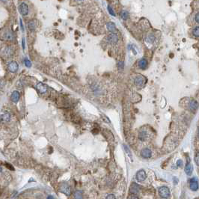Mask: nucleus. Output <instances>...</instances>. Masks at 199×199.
<instances>
[{"label":"nucleus","instance_id":"obj_1","mask_svg":"<svg viewBox=\"0 0 199 199\" xmlns=\"http://www.w3.org/2000/svg\"><path fill=\"white\" fill-rule=\"evenodd\" d=\"M146 81H147L146 78L144 76H142V75H138L134 79L135 85L139 88H143L144 86L145 83H146Z\"/></svg>","mask_w":199,"mask_h":199},{"label":"nucleus","instance_id":"obj_2","mask_svg":"<svg viewBox=\"0 0 199 199\" xmlns=\"http://www.w3.org/2000/svg\"><path fill=\"white\" fill-rule=\"evenodd\" d=\"M159 194L163 198H167L170 196V190L167 186H161L158 189Z\"/></svg>","mask_w":199,"mask_h":199},{"label":"nucleus","instance_id":"obj_3","mask_svg":"<svg viewBox=\"0 0 199 199\" xmlns=\"http://www.w3.org/2000/svg\"><path fill=\"white\" fill-rule=\"evenodd\" d=\"M106 41L110 44H116L118 41V36L115 33H111L109 35H108Z\"/></svg>","mask_w":199,"mask_h":199},{"label":"nucleus","instance_id":"obj_4","mask_svg":"<svg viewBox=\"0 0 199 199\" xmlns=\"http://www.w3.org/2000/svg\"><path fill=\"white\" fill-rule=\"evenodd\" d=\"M59 190H60V192H61L62 193L65 194L67 196H69L70 195V187L66 183H63L60 185Z\"/></svg>","mask_w":199,"mask_h":199},{"label":"nucleus","instance_id":"obj_5","mask_svg":"<svg viewBox=\"0 0 199 199\" xmlns=\"http://www.w3.org/2000/svg\"><path fill=\"white\" fill-rule=\"evenodd\" d=\"M19 11L23 16H26L28 13V7L25 2H22L19 6Z\"/></svg>","mask_w":199,"mask_h":199},{"label":"nucleus","instance_id":"obj_6","mask_svg":"<svg viewBox=\"0 0 199 199\" xmlns=\"http://www.w3.org/2000/svg\"><path fill=\"white\" fill-rule=\"evenodd\" d=\"M19 66L18 64L16 61H11L8 64V69L11 73H16L18 70Z\"/></svg>","mask_w":199,"mask_h":199},{"label":"nucleus","instance_id":"obj_7","mask_svg":"<svg viewBox=\"0 0 199 199\" xmlns=\"http://www.w3.org/2000/svg\"><path fill=\"white\" fill-rule=\"evenodd\" d=\"M146 177H147V174L144 170H140L136 173V178L139 182H143L144 180H145Z\"/></svg>","mask_w":199,"mask_h":199},{"label":"nucleus","instance_id":"obj_8","mask_svg":"<svg viewBox=\"0 0 199 199\" xmlns=\"http://www.w3.org/2000/svg\"><path fill=\"white\" fill-rule=\"evenodd\" d=\"M2 39L6 40V41H13V40L14 39V36L13 33L9 30H7L4 33H2Z\"/></svg>","mask_w":199,"mask_h":199},{"label":"nucleus","instance_id":"obj_9","mask_svg":"<svg viewBox=\"0 0 199 199\" xmlns=\"http://www.w3.org/2000/svg\"><path fill=\"white\" fill-rule=\"evenodd\" d=\"M198 187H199V186H198V182L197 179L195 178V177L191 179L190 181H189V188H190V189L192 190V191H197L198 189Z\"/></svg>","mask_w":199,"mask_h":199},{"label":"nucleus","instance_id":"obj_10","mask_svg":"<svg viewBox=\"0 0 199 199\" xmlns=\"http://www.w3.org/2000/svg\"><path fill=\"white\" fill-rule=\"evenodd\" d=\"M14 51L13 49L11 47H8L6 48H5V50L2 51V56H5V58H11L13 56Z\"/></svg>","mask_w":199,"mask_h":199},{"label":"nucleus","instance_id":"obj_11","mask_svg":"<svg viewBox=\"0 0 199 199\" xmlns=\"http://www.w3.org/2000/svg\"><path fill=\"white\" fill-rule=\"evenodd\" d=\"M37 89L41 94H45L47 91V86L43 83H39L37 85Z\"/></svg>","mask_w":199,"mask_h":199},{"label":"nucleus","instance_id":"obj_12","mask_svg":"<svg viewBox=\"0 0 199 199\" xmlns=\"http://www.w3.org/2000/svg\"><path fill=\"white\" fill-rule=\"evenodd\" d=\"M140 190V187L138 184H136V183H133L130 186V192L134 195H137L139 192Z\"/></svg>","mask_w":199,"mask_h":199},{"label":"nucleus","instance_id":"obj_13","mask_svg":"<svg viewBox=\"0 0 199 199\" xmlns=\"http://www.w3.org/2000/svg\"><path fill=\"white\" fill-rule=\"evenodd\" d=\"M141 155H142V156L143 158H144V159H149V158H150L151 156H152V152H151V150H150V149H148V148H144V149H143V150H142V152H141Z\"/></svg>","mask_w":199,"mask_h":199},{"label":"nucleus","instance_id":"obj_14","mask_svg":"<svg viewBox=\"0 0 199 199\" xmlns=\"http://www.w3.org/2000/svg\"><path fill=\"white\" fill-rule=\"evenodd\" d=\"M148 138V133L145 130H141L139 133V139L141 141H146Z\"/></svg>","mask_w":199,"mask_h":199},{"label":"nucleus","instance_id":"obj_15","mask_svg":"<svg viewBox=\"0 0 199 199\" xmlns=\"http://www.w3.org/2000/svg\"><path fill=\"white\" fill-rule=\"evenodd\" d=\"M138 65H139V67L141 70H145V69L147 67V66H148V62H147V59H145V58H142V59L139 60Z\"/></svg>","mask_w":199,"mask_h":199},{"label":"nucleus","instance_id":"obj_16","mask_svg":"<svg viewBox=\"0 0 199 199\" xmlns=\"http://www.w3.org/2000/svg\"><path fill=\"white\" fill-rule=\"evenodd\" d=\"M106 28H107V29H108L110 32H112V33H114V32L117 31L116 26H115V24H114V23H112V22H108V23H106Z\"/></svg>","mask_w":199,"mask_h":199},{"label":"nucleus","instance_id":"obj_17","mask_svg":"<svg viewBox=\"0 0 199 199\" xmlns=\"http://www.w3.org/2000/svg\"><path fill=\"white\" fill-rule=\"evenodd\" d=\"M11 97V100H12L14 103H17V102L19 101L20 98V93H19L17 91H14L12 93Z\"/></svg>","mask_w":199,"mask_h":199},{"label":"nucleus","instance_id":"obj_18","mask_svg":"<svg viewBox=\"0 0 199 199\" xmlns=\"http://www.w3.org/2000/svg\"><path fill=\"white\" fill-rule=\"evenodd\" d=\"M198 102H197L196 100H192L189 102V109H190L191 111H195V110H196L197 108H198Z\"/></svg>","mask_w":199,"mask_h":199},{"label":"nucleus","instance_id":"obj_19","mask_svg":"<svg viewBox=\"0 0 199 199\" xmlns=\"http://www.w3.org/2000/svg\"><path fill=\"white\" fill-rule=\"evenodd\" d=\"M1 121L4 122H9L11 121V114L8 112H5L1 115Z\"/></svg>","mask_w":199,"mask_h":199},{"label":"nucleus","instance_id":"obj_20","mask_svg":"<svg viewBox=\"0 0 199 199\" xmlns=\"http://www.w3.org/2000/svg\"><path fill=\"white\" fill-rule=\"evenodd\" d=\"M192 169H193V168H192V165L190 164V163L189 162L187 163L186 165L185 166V173L188 176H190L192 173Z\"/></svg>","mask_w":199,"mask_h":199},{"label":"nucleus","instance_id":"obj_21","mask_svg":"<svg viewBox=\"0 0 199 199\" xmlns=\"http://www.w3.org/2000/svg\"><path fill=\"white\" fill-rule=\"evenodd\" d=\"M28 28L31 31H35V23H34V20H31V21H29L28 23Z\"/></svg>","mask_w":199,"mask_h":199},{"label":"nucleus","instance_id":"obj_22","mask_svg":"<svg viewBox=\"0 0 199 199\" xmlns=\"http://www.w3.org/2000/svg\"><path fill=\"white\" fill-rule=\"evenodd\" d=\"M192 34L195 37H199V26H196L192 30Z\"/></svg>","mask_w":199,"mask_h":199},{"label":"nucleus","instance_id":"obj_23","mask_svg":"<svg viewBox=\"0 0 199 199\" xmlns=\"http://www.w3.org/2000/svg\"><path fill=\"white\" fill-rule=\"evenodd\" d=\"M75 198H83V192L82 191H76L74 193Z\"/></svg>","mask_w":199,"mask_h":199},{"label":"nucleus","instance_id":"obj_24","mask_svg":"<svg viewBox=\"0 0 199 199\" xmlns=\"http://www.w3.org/2000/svg\"><path fill=\"white\" fill-rule=\"evenodd\" d=\"M121 16L122 19H124V20H127V19H128V17H129V13H128L127 11H123L121 12Z\"/></svg>","mask_w":199,"mask_h":199},{"label":"nucleus","instance_id":"obj_25","mask_svg":"<svg viewBox=\"0 0 199 199\" xmlns=\"http://www.w3.org/2000/svg\"><path fill=\"white\" fill-rule=\"evenodd\" d=\"M154 41H155V37H154L153 34H150V35L147 37V41L148 43L152 44V43H153Z\"/></svg>","mask_w":199,"mask_h":199},{"label":"nucleus","instance_id":"obj_26","mask_svg":"<svg viewBox=\"0 0 199 199\" xmlns=\"http://www.w3.org/2000/svg\"><path fill=\"white\" fill-rule=\"evenodd\" d=\"M23 61H24V64L26 65V67H31V62L27 58H24Z\"/></svg>","mask_w":199,"mask_h":199},{"label":"nucleus","instance_id":"obj_27","mask_svg":"<svg viewBox=\"0 0 199 199\" xmlns=\"http://www.w3.org/2000/svg\"><path fill=\"white\" fill-rule=\"evenodd\" d=\"M194 160H195V163H196V165L199 166V152L195 154V156L194 157Z\"/></svg>","mask_w":199,"mask_h":199},{"label":"nucleus","instance_id":"obj_28","mask_svg":"<svg viewBox=\"0 0 199 199\" xmlns=\"http://www.w3.org/2000/svg\"><path fill=\"white\" fill-rule=\"evenodd\" d=\"M107 9H108V11H109V13L112 15V16H114V17H115L116 16V14H114V11H113V9L109 6V5H108V7H107Z\"/></svg>","mask_w":199,"mask_h":199},{"label":"nucleus","instance_id":"obj_29","mask_svg":"<svg viewBox=\"0 0 199 199\" xmlns=\"http://www.w3.org/2000/svg\"><path fill=\"white\" fill-rule=\"evenodd\" d=\"M124 150H125V151L127 152V153L129 155V156H130V158H132V153H131V151H130V149L127 147V145H124Z\"/></svg>","mask_w":199,"mask_h":199},{"label":"nucleus","instance_id":"obj_30","mask_svg":"<svg viewBox=\"0 0 199 199\" xmlns=\"http://www.w3.org/2000/svg\"><path fill=\"white\" fill-rule=\"evenodd\" d=\"M117 67H118V69H120L121 70H122L124 67V63L123 61H119L118 64H117Z\"/></svg>","mask_w":199,"mask_h":199},{"label":"nucleus","instance_id":"obj_31","mask_svg":"<svg viewBox=\"0 0 199 199\" xmlns=\"http://www.w3.org/2000/svg\"><path fill=\"white\" fill-rule=\"evenodd\" d=\"M183 160H177V166L178 167H182L183 166Z\"/></svg>","mask_w":199,"mask_h":199},{"label":"nucleus","instance_id":"obj_32","mask_svg":"<svg viewBox=\"0 0 199 199\" xmlns=\"http://www.w3.org/2000/svg\"><path fill=\"white\" fill-rule=\"evenodd\" d=\"M195 19L196 23H199V12L196 14V15H195Z\"/></svg>","mask_w":199,"mask_h":199},{"label":"nucleus","instance_id":"obj_33","mask_svg":"<svg viewBox=\"0 0 199 199\" xmlns=\"http://www.w3.org/2000/svg\"><path fill=\"white\" fill-rule=\"evenodd\" d=\"M106 198H107V199H109V198H112V199H113V198H115V196H114L113 194H110V195H109L106 197Z\"/></svg>","mask_w":199,"mask_h":199},{"label":"nucleus","instance_id":"obj_34","mask_svg":"<svg viewBox=\"0 0 199 199\" xmlns=\"http://www.w3.org/2000/svg\"><path fill=\"white\" fill-rule=\"evenodd\" d=\"M22 47H23V50L25 49V38H23V41H22Z\"/></svg>","mask_w":199,"mask_h":199},{"label":"nucleus","instance_id":"obj_35","mask_svg":"<svg viewBox=\"0 0 199 199\" xmlns=\"http://www.w3.org/2000/svg\"><path fill=\"white\" fill-rule=\"evenodd\" d=\"M20 27H21V29L23 31H24V28H23V22H22V20L20 19Z\"/></svg>","mask_w":199,"mask_h":199},{"label":"nucleus","instance_id":"obj_36","mask_svg":"<svg viewBox=\"0 0 199 199\" xmlns=\"http://www.w3.org/2000/svg\"><path fill=\"white\" fill-rule=\"evenodd\" d=\"M9 165H10V164H8V163H6V166H8V168H9L10 169L14 170V168H13V167H12L11 166H9Z\"/></svg>","mask_w":199,"mask_h":199},{"label":"nucleus","instance_id":"obj_37","mask_svg":"<svg viewBox=\"0 0 199 199\" xmlns=\"http://www.w3.org/2000/svg\"><path fill=\"white\" fill-rule=\"evenodd\" d=\"M77 1H79V2H83V0H77Z\"/></svg>","mask_w":199,"mask_h":199},{"label":"nucleus","instance_id":"obj_38","mask_svg":"<svg viewBox=\"0 0 199 199\" xmlns=\"http://www.w3.org/2000/svg\"><path fill=\"white\" fill-rule=\"evenodd\" d=\"M198 136H199V130H198Z\"/></svg>","mask_w":199,"mask_h":199}]
</instances>
